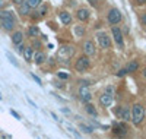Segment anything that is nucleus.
<instances>
[{
  "label": "nucleus",
  "mask_w": 146,
  "mask_h": 139,
  "mask_svg": "<svg viewBox=\"0 0 146 139\" xmlns=\"http://www.w3.org/2000/svg\"><path fill=\"white\" fill-rule=\"evenodd\" d=\"M23 41V32L22 31H15L13 34H12V43H13L15 45L21 44Z\"/></svg>",
  "instance_id": "2eb2a0df"
},
{
  "label": "nucleus",
  "mask_w": 146,
  "mask_h": 139,
  "mask_svg": "<svg viewBox=\"0 0 146 139\" xmlns=\"http://www.w3.org/2000/svg\"><path fill=\"white\" fill-rule=\"evenodd\" d=\"M75 34H76L78 37H83V34H85V28L79 25V27H76V28H75Z\"/></svg>",
  "instance_id": "393cba45"
},
{
  "label": "nucleus",
  "mask_w": 146,
  "mask_h": 139,
  "mask_svg": "<svg viewBox=\"0 0 146 139\" xmlns=\"http://www.w3.org/2000/svg\"><path fill=\"white\" fill-rule=\"evenodd\" d=\"M0 22H2V27L6 31H13L15 29L16 19H15V15L12 13L10 10H0Z\"/></svg>",
  "instance_id": "f257e3e1"
},
{
  "label": "nucleus",
  "mask_w": 146,
  "mask_h": 139,
  "mask_svg": "<svg viewBox=\"0 0 146 139\" xmlns=\"http://www.w3.org/2000/svg\"><path fill=\"white\" fill-rule=\"evenodd\" d=\"M135 3H137V5H145L146 0H135Z\"/></svg>",
  "instance_id": "72a5a7b5"
},
{
  "label": "nucleus",
  "mask_w": 146,
  "mask_h": 139,
  "mask_svg": "<svg viewBox=\"0 0 146 139\" xmlns=\"http://www.w3.org/2000/svg\"><path fill=\"white\" fill-rule=\"evenodd\" d=\"M111 32H113V38L118 44V47H123L124 45V40H123V32H121V29L118 27H113Z\"/></svg>",
  "instance_id": "1a4fd4ad"
},
{
  "label": "nucleus",
  "mask_w": 146,
  "mask_h": 139,
  "mask_svg": "<svg viewBox=\"0 0 146 139\" xmlns=\"http://www.w3.org/2000/svg\"><path fill=\"white\" fill-rule=\"evenodd\" d=\"M23 2H25V0H12V3H13V5H18V6L22 5Z\"/></svg>",
  "instance_id": "7c9ffc66"
},
{
  "label": "nucleus",
  "mask_w": 146,
  "mask_h": 139,
  "mask_svg": "<svg viewBox=\"0 0 146 139\" xmlns=\"http://www.w3.org/2000/svg\"><path fill=\"white\" fill-rule=\"evenodd\" d=\"M137 69H139V61H136V60H131V61H129L127 65L124 66V70H126L127 73L136 72Z\"/></svg>",
  "instance_id": "4468645a"
},
{
  "label": "nucleus",
  "mask_w": 146,
  "mask_h": 139,
  "mask_svg": "<svg viewBox=\"0 0 146 139\" xmlns=\"http://www.w3.org/2000/svg\"><path fill=\"white\" fill-rule=\"evenodd\" d=\"M127 72L124 70V69H121V70H118V73H117V76H123V75H126Z\"/></svg>",
  "instance_id": "2f4dec72"
},
{
  "label": "nucleus",
  "mask_w": 146,
  "mask_h": 139,
  "mask_svg": "<svg viewBox=\"0 0 146 139\" xmlns=\"http://www.w3.org/2000/svg\"><path fill=\"white\" fill-rule=\"evenodd\" d=\"M6 56H7V59L10 60V63H12V65H13V66H16V67L19 66V65H18V61L15 60V57H13V56H12L10 53H6Z\"/></svg>",
  "instance_id": "a878e982"
},
{
  "label": "nucleus",
  "mask_w": 146,
  "mask_h": 139,
  "mask_svg": "<svg viewBox=\"0 0 146 139\" xmlns=\"http://www.w3.org/2000/svg\"><path fill=\"white\" fill-rule=\"evenodd\" d=\"M28 35L29 37H38L40 35V28L35 27V25H31V27L28 28Z\"/></svg>",
  "instance_id": "412c9836"
},
{
  "label": "nucleus",
  "mask_w": 146,
  "mask_h": 139,
  "mask_svg": "<svg viewBox=\"0 0 146 139\" xmlns=\"http://www.w3.org/2000/svg\"><path fill=\"white\" fill-rule=\"evenodd\" d=\"M73 53H75V48H73L72 45H63L58 50V57H66V60H67Z\"/></svg>",
  "instance_id": "9d476101"
},
{
  "label": "nucleus",
  "mask_w": 146,
  "mask_h": 139,
  "mask_svg": "<svg viewBox=\"0 0 146 139\" xmlns=\"http://www.w3.org/2000/svg\"><path fill=\"white\" fill-rule=\"evenodd\" d=\"M91 65V61H89V57L88 56H80L78 57V60L75 61V69L78 72H85Z\"/></svg>",
  "instance_id": "7ed1b4c3"
},
{
  "label": "nucleus",
  "mask_w": 146,
  "mask_h": 139,
  "mask_svg": "<svg viewBox=\"0 0 146 139\" xmlns=\"http://www.w3.org/2000/svg\"><path fill=\"white\" fill-rule=\"evenodd\" d=\"M31 7L25 3V2H23L22 5H19V7H18V12H19V15H22V16H27V15H29L31 13Z\"/></svg>",
  "instance_id": "f3484780"
},
{
  "label": "nucleus",
  "mask_w": 146,
  "mask_h": 139,
  "mask_svg": "<svg viewBox=\"0 0 146 139\" xmlns=\"http://www.w3.org/2000/svg\"><path fill=\"white\" fill-rule=\"evenodd\" d=\"M23 48H25V47H23V44L21 43V44H18V45H16V51H19V53L22 51V53H23Z\"/></svg>",
  "instance_id": "cd10ccee"
},
{
  "label": "nucleus",
  "mask_w": 146,
  "mask_h": 139,
  "mask_svg": "<svg viewBox=\"0 0 146 139\" xmlns=\"http://www.w3.org/2000/svg\"><path fill=\"white\" fill-rule=\"evenodd\" d=\"M34 48L32 47H25L23 48V57H25V60L27 61H31V60H34Z\"/></svg>",
  "instance_id": "6ab92c4d"
},
{
  "label": "nucleus",
  "mask_w": 146,
  "mask_h": 139,
  "mask_svg": "<svg viewBox=\"0 0 146 139\" xmlns=\"http://www.w3.org/2000/svg\"><path fill=\"white\" fill-rule=\"evenodd\" d=\"M96 40H98V44L101 48H110L111 47V38L105 34V32H100L96 35Z\"/></svg>",
  "instance_id": "39448f33"
},
{
  "label": "nucleus",
  "mask_w": 146,
  "mask_h": 139,
  "mask_svg": "<svg viewBox=\"0 0 146 139\" xmlns=\"http://www.w3.org/2000/svg\"><path fill=\"white\" fill-rule=\"evenodd\" d=\"M117 114H118V119L124 120V122L131 120V111H130L129 107H126V106H120L118 110H117Z\"/></svg>",
  "instance_id": "423d86ee"
},
{
  "label": "nucleus",
  "mask_w": 146,
  "mask_h": 139,
  "mask_svg": "<svg viewBox=\"0 0 146 139\" xmlns=\"http://www.w3.org/2000/svg\"><path fill=\"white\" fill-rule=\"evenodd\" d=\"M34 47H41V44H40L38 41H35V43H34Z\"/></svg>",
  "instance_id": "c9c22d12"
},
{
  "label": "nucleus",
  "mask_w": 146,
  "mask_h": 139,
  "mask_svg": "<svg viewBox=\"0 0 146 139\" xmlns=\"http://www.w3.org/2000/svg\"><path fill=\"white\" fill-rule=\"evenodd\" d=\"M10 114H12V116H13V117H16V119H18V120H19V119H21V116H19V114H18V113H16V111H15V110H10Z\"/></svg>",
  "instance_id": "c85d7f7f"
},
{
  "label": "nucleus",
  "mask_w": 146,
  "mask_h": 139,
  "mask_svg": "<svg viewBox=\"0 0 146 139\" xmlns=\"http://www.w3.org/2000/svg\"><path fill=\"white\" fill-rule=\"evenodd\" d=\"M57 76L60 78V79H69V73H66V72H57Z\"/></svg>",
  "instance_id": "bb28decb"
},
{
  "label": "nucleus",
  "mask_w": 146,
  "mask_h": 139,
  "mask_svg": "<svg viewBox=\"0 0 146 139\" xmlns=\"http://www.w3.org/2000/svg\"><path fill=\"white\" fill-rule=\"evenodd\" d=\"M108 22L111 25H117L121 22V19H123V16H121V12L118 9H111L108 12V16H107Z\"/></svg>",
  "instance_id": "20e7f679"
},
{
  "label": "nucleus",
  "mask_w": 146,
  "mask_h": 139,
  "mask_svg": "<svg viewBox=\"0 0 146 139\" xmlns=\"http://www.w3.org/2000/svg\"><path fill=\"white\" fill-rule=\"evenodd\" d=\"M34 61L36 63V65H42V63L45 61V54L42 51H36L34 54Z\"/></svg>",
  "instance_id": "aec40b11"
},
{
  "label": "nucleus",
  "mask_w": 146,
  "mask_h": 139,
  "mask_svg": "<svg viewBox=\"0 0 146 139\" xmlns=\"http://www.w3.org/2000/svg\"><path fill=\"white\" fill-rule=\"evenodd\" d=\"M100 104L104 106V107H110V106L113 104V95L108 94V92L102 94V95L100 97Z\"/></svg>",
  "instance_id": "ddd939ff"
},
{
  "label": "nucleus",
  "mask_w": 146,
  "mask_h": 139,
  "mask_svg": "<svg viewBox=\"0 0 146 139\" xmlns=\"http://www.w3.org/2000/svg\"><path fill=\"white\" fill-rule=\"evenodd\" d=\"M85 110H86V113H88V114H91V116H98V111H96V108H95L91 103H86V107H85Z\"/></svg>",
  "instance_id": "4be33fe9"
},
{
  "label": "nucleus",
  "mask_w": 146,
  "mask_h": 139,
  "mask_svg": "<svg viewBox=\"0 0 146 139\" xmlns=\"http://www.w3.org/2000/svg\"><path fill=\"white\" fill-rule=\"evenodd\" d=\"M28 103H29V104H31V106H32L34 108H36V106H35V103H34V101H31V98H28Z\"/></svg>",
  "instance_id": "f704fd0d"
},
{
  "label": "nucleus",
  "mask_w": 146,
  "mask_h": 139,
  "mask_svg": "<svg viewBox=\"0 0 146 139\" xmlns=\"http://www.w3.org/2000/svg\"><path fill=\"white\" fill-rule=\"evenodd\" d=\"M79 128H80V130H83L85 133H92V132H94V129L91 128V126L85 124V123H80V124H79Z\"/></svg>",
  "instance_id": "b1692460"
},
{
  "label": "nucleus",
  "mask_w": 146,
  "mask_h": 139,
  "mask_svg": "<svg viewBox=\"0 0 146 139\" xmlns=\"http://www.w3.org/2000/svg\"><path fill=\"white\" fill-rule=\"evenodd\" d=\"M62 111H63V113H66V114H67V113H70V111H69V108H62Z\"/></svg>",
  "instance_id": "e433bc0d"
},
{
  "label": "nucleus",
  "mask_w": 146,
  "mask_h": 139,
  "mask_svg": "<svg viewBox=\"0 0 146 139\" xmlns=\"http://www.w3.org/2000/svg\"><path fill=\"white\" fill-rule=\"evenodd\" d=\"M76 18H78L79 21H82V22L88 21V19L91 18V12H89V9H85V7L78 9V12H76Z\"/></svg>",
  "instance_id": "f8f14e48"
},
{
  "label": "nucleus",
  "mask_w": 146,
  "mask_h": 139,
  "mask_svg": "<svg viewBox=\"0 0 146 139\" xmlns=\"http://www.w3.org/2000/svg\"><path fill=\"white\" fill-rule=\"evenodd\" d=\"M32 78H34V79L36 81V84H38V85H42V84H41V79H40L38 76H35V75H32Z\"/></svg>",
  "instance_id": "473e14b6"
},
{
  "label": "nucleus",
  "mask_w": 146,
  "mask_h": 139,
  "mask_svg": "<svg viewBox=\"0 0 146 139\" xmlns=\"http://www.w3.org/2000/svg\"><path fill=\"white\" fill-rule=\"evenodd\" d=\"M58 18H60V21H62L63 25H69V23L72 22V16H70V13H69V12H64V10L58 13Z\"/></svg>",
  "instance_id": "dca6fc26"
},
{
  "label": "nucleus",
  "mask_w": 146,
  "mask_h": 139,
  "mask_svg": "<svg viewBox=\"0 0 146 139\" xmlns=\"http://www.w3.org/2000/svg\"><path fill=\"white\" fill-rule=\"evenodd\" d=\"M142 75H143V78H146V67L143 69V72H142Z\"/></svg>",
  "instance_id": "4c0bfd02"
},
{
  "label": "nucleus",
  "mask_w": 146,
  "mask_h": 139,
  "mask_svg": "<svg viewBox=\"0 0 146 139\" xmlns=\"http://www.w3.org/2000/svg\"><path fill=\"white\" fill-rule=\"evenodd\" d=\"M79 98L83 101V103H91L92 94H91V91H89V88H88V86L82 85V86L79 88Z\"/></svg>",
  "instance_id": "6e6552de"
},
{
  "label": "nucleus",
  "mask_w": 146,
  "mask_h": 139,
  "mask_svg": "<svg viewBox=\"0 0 146 139\" xmlns=\"http://www.w3.org/2000/svg\"><path fill=\"white\" fill-rule=\"evenodd\" d=\"M83 53H85V56H88V57L95 54V45H94V43L91 40L83 43Z\"/></svg>",
  "instance_id": "9b49d317"
},
{
  "label": "nucleus",
  "mask_w": 146,
  "mask_h": 139,
  "mask_svg": "<svg viewBox=\"0 0 146 139\" xmlns=\"http://www.w3.org/2000/svg\"><path fill=\"white\" fill-rule=\"evenodd\" d=\"M130 111H131V122L135 123L136 126L140 124L143 122V119H145V108H143V106L142 104H135Z\"/></svg>",
  "instance_id": "f03ea898"
},
{
  "label": "nucleus",
  "mask_w": 146,
  "mask_h": 139,
  "mask_svg": "<svg viewBox=\"0 0 146 139\" xmlns=\"http://www.w3.org/2000/svg\"><path fill=\"white\" fill-rule=\"evenodd\" d=\"M25 3H27L31 9H36V7L42 3V0H25Z\"/></svg>",
  "instance_id": "5701e85b"
},
{
  "label": "nucleus",
  "mask_w": 146,
  "mask_h": 139,
  "mask_svg": "<svg viewBox=\"0 0 146 139\" xmlns=\"http://www.w3.org/2000/svg\"><path fill=\"white\" fill-rule=\"evenodd\" d=\"M140 22H142V25H145V27H146V13H143V15H142Z\"/></svg>",
  "instance_id": "c756f323"
},
{
  "label": "nucleus",
  "mask_w": 146,
  "mask_h": 139,
  "mask_svg": "<svg viewBox=\"0 0 146 139\" xmlns=\"http://www.w3.org/2000/svg\"><path fill=\"white\" fill-rule=\"evenodd\" d=\"M36 9H38V10L35 12L36 15H34V18H42V16L47 15V12H48V6H47V5H42V6L40 5Z\"/></svg>",
  "instance_id": "a211bd4d"
},
{
  "label": "nucleus",
  "mask_w": 146,
  "mask_h": 139,
  "mask_svg": "<svg viewBox=\"0 0 146 139\" xmlns=\"http://www.w3.org/2000/svg\"><path fill=\"white\" fill-rule=\"evenodd\" d=\"M127 130H129V128L126 126V123H114L113 124V132L117 136H120V138L126 136L127 135Z\"/></svg>",
  "instance_id": "0eeeda50"
}]
</instances>
